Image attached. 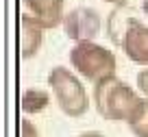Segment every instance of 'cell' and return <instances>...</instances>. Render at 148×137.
<instances>
[{
  "label": "cell",
  "mask_w": 148,
  "mask_h": 137,
  "mask_svg": "<svg viewBox=\"0 0 148 137\" xmlns=\"http://www.w3.org/2000/svg\"><path fill=\"white\" fill-rule=\"evenodd\" d=\"M142 102L144 96L137 91V87L126 85L118 76H111L94 85V109L102 120L129 124V120L135 115Z\"/></svg>",
  "instance_id": "obj_1"
},
{
  "label": "cell",
  "mask_w": 148,
  "mask_h": 137,
  "mask_svg": "<svg viewBox=\"0 0 148 137\" xmlns=\"http://www.w3.org/2000/svg\"><path fill=\"white\" fill-rule=\"evenodd\" d=\"M68 59L74 72L92 85H98L107 78L116 76V70H118V59L113 55V50H109L102 44H96V41L74 44L70 48Z\"/></svg>",
  "instance_id": "obj_2"
},
{
  "label": "cell",
  "mask_w": 148,
  "mask_h": 137,
  "mask_svg": "<svg viewBox=\"0 0 148 137\" xmlns=\"http://www.w3.org/2000/svg\"><path fill=\"white\" fill-rule=\"evenodd\" d=\"M48 87L52 91L55 102L68 118H81L89 111V105H92L89 94L85 89L83 81L70 68L55 65L48 72Z\"/></svg>",
  "instance_id": "obj_3"
},
{
  "label": "cell",
  "mask_w": 148,
  "mask_h": 137,
  "mask_svg": "<svg viewBox=\"0 0 148 137\" xmlns=\"http://www.w3.org/2000/svg\"><path fill=\"white\" fill-rule=\"evenodd\" d=\"M61 26H63L68 39H72L74 44L96 41L98 33L102 28V20H100V13L92 7H74L72 11L65 13Z\"/></svg>",
  "instance_id": "obj_4"
},
{
  "label": "cell",
  "mask_w": 148,
  "mask_h": 137,
  "mask_svg": "<svg viewBox=\"0 0 148 137\" xmlns=\"http://www.w3.org/2000/svg\"><path fill=\"white\" fill-rule=\"evenodd\" d=\"M120 48L129 61L148 68V26L144 22H139L135 15L129 20V26L122 35Z\"/></svg>",
  "instance_id": "obj_5"
},
{
  "label": "cell",
  "mask_w": 148,
  "mask_h": 137,
  "mask_svg": "<svg viewBox=\"0 0 148 137\" xmlns=\"http://www.w3.org/2000/svg\"><path fill=\"white\" fill-rule=\"evenodd\" d=\"M26 7L28 15L35 20L37 24H42L46 31L57 28L59 24H63L65 18V0H22Z\"/></svg>",
  "instance_id": "obj_6"
},
{
  "label": "cell",
  "mask_w": 148,
  "mask_h": 137,
  "mask_svg": "<svg viewBox=\"0 0 148 137\" xmlns=\"http://www.w3.org/2000/svg\"><path fill=\"white\" fill-rule=\"evenodd\" d=\"M46 41V28L37 24L28 13L20 15V57L33 59Z\"/></svg>",
  "instance_id": "obj_7"
},
{
  "label": "cell",
  "mask_w": 148,
  "mask_h": 137,
  "mask_svg": "<svg viewBox=\"0 0 148 137\" xmlns=\"http://www.w3.org/2000/svg\"><path fill=\"white\" fill-rule=\"evenodd\" d=\"M52 102V91L42 89V87H28L24 89L22 94V100H20V109L28 115H35V113H42L50 107Z\"/></svg>",
  "instance_id": "obj_8"
},
{
  "label": "cell",
  "mask_w": 148,
  "mask_h": 137,
  "mask_svg": "<svg viewBox=\"0 0 148 137\" xmlns=\"http://www.w3.org/2000/svg\"><path fill=\"white\" fill-rule=\"evenodd\" d=\"M129 131L135 137H148V98H144L135 115L129 120Z\"/></svg>",
  "instance_id": "obj_9"
},
{
  "label": "cell",
  "mask_w": 148,
  "mask_h": 137,
  "mask_svg": "<svg viewBox=\"0 0 148 137\" xmlns=\"http://www.w3.org/2000/svg\"><path fill=\"white\" fill-rule=\"evenodd\" d=\"M135 85H137V91L144 98H148V68L139 70L137 76H135Z\"/></svg>",
  "instance_id": "obj_10"
},
{
  "label": "cell",
  "mask_w": 148,
  "mask_h": 137,
  "mask_svg": "<svg viewBox=\"0 0 148 137\" xmlns=\"http://www.w3.org/2000/svg\"><path fill=\"white\" fill-rule=\"evenodd\" d=\"M20 137H42L31 120H20Z\"/></svg>",
  "instance_id": "obj_11"
},
{
  "label": "cell",
  "mask_w": 148,
  "mask_h": 137,
  "mask_svg": "<svg viewBox=\"0 0 148 137\" xmlns=\"http://www.w3.org/2000/svg\"><path fill=\"white\" fill-rule=\"evenodd\" d=\"M79 137H105V133H100V131H83Z\"/></svg>",
  "instance_id": "obj_12"
},
{
  "label": "cell",
  "mask_w": 148,
  "mask_h": 137,
  "mask_svg": "<svg viewBox=\"0 0 148 137\" xmlns=\"http://www.w3.org/2000/svg\"><path fill=\"white\" fill-rule=\"evenodd\" d=\"M102 2H109V5H113V7H126L129 5V0H102Z\"/></svg>",
  "instance_id": "obj_13"
}]
</instances>
